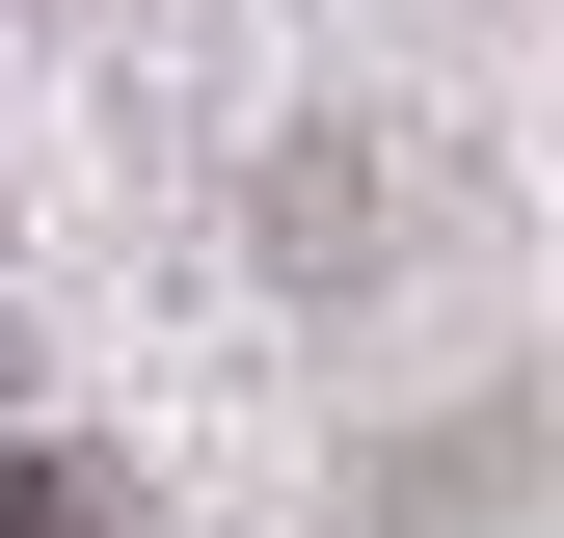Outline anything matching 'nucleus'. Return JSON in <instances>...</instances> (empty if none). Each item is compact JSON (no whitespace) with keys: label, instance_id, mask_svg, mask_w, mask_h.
<instances>
[{"label":"nucleus","instance_id":"obj_1","mask_svg":"<svg viewBox=\"0 0 564 538\" xmlns=\"http://www.w3.org/2000/svg\"><path fill=\"white\" fill-rule=\"evenodd\" d=\"M0 538H82V485H54V458H0Z\"/></svg>","mask_w":564,"mask_h":538}]
</instances>
